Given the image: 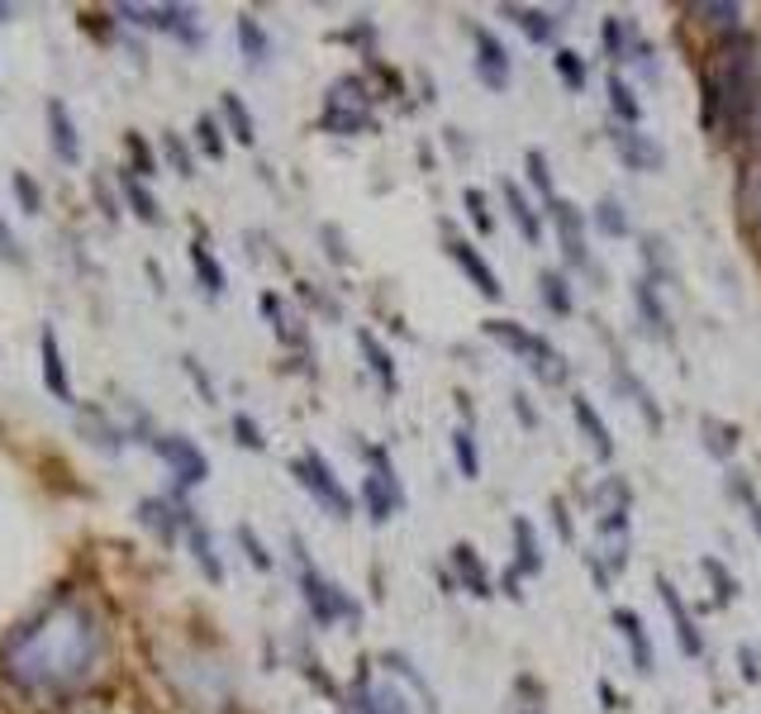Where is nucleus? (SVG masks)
Wrapping results in <instances>:
<instances>
[{
  "label": "nucleus",
  "instance_id": "f257e3e1",
  "mask_svg": "<svg viewBox=\"0 0 761 714\" xmlns=\"http://www.w3.org/2000/svg\"><path fill=\"white\" fill-rule=\"evenodd\" d=\"M320 129H328V134H371V129H377V114H371V96H367L362 77H343V81L328 86Z\"/></svg>",
  "mask_w": 761,
  "mask_h": 714
},
{
  "label": "nucleus",
  "instance_id": "f03ea898",
  "mask_svg": "<svg viewBox=\"0 0 761 714\" xmlns=\"http://www.w3.org/2000/svg\"><path fill=\"white\" fill-rule=\"evenodd\" d=\"M295 543V562H300V591H305V605H310V614H314V624H338V620H362V605L348 595V591H338L334 581H324L320 571L310 567V557H305V543L300 538H291Z\"/></svg>",
  "mask_w": 761,
  "mask_h": 714
},
{
  "label": "nucleus",
  "instance_id": "7ed1b4c3",
  "mask_svg": "<svg viewBox=\"0 0 761 714\" xmlns=\"http://www.w3.org/2000/svg\"><path fill=\"white\" fill-rule=\"evenodd\" d=\"M362 453H367V462H371V471L362 477L367 514H371V524H385L391 514L405 510V486H400L395 467H391V453H385V448H377V443H362Z\"/></svg>",
  "mask_w": 761,
  "mask_h": 714
},
{
  "label": "nucleus",
  "instance_id": "20e7f679",
  "mask_svg": "<svg viewBox=\"0 0 761 714\" xmlns=\"http://www.w3.org/2000/svg\"><path fill=\"white\" fill-rule=\"evenodd\" d=\"M291 477H295L300 486H305V491H310L314 500H320V505H324L328 514H334V520H348V514H352V495L343 491V481L334 477V467H328L314 448L295 457V462H291Z\"/></svg>",
  "mask_w": 761,
  "mask_h": 714
},
{
  "label": "nucleus",
  "instance_id": "39448f33",
  "mask_svg": "<svg viewBox=\"0 0 761 714\" xmlns=\"http://www.w3.org/2000/svg\"><path fill=\"white\" fill-rule=\"evenodd\" d=\"M148 448H153L157 457H163V462H167L171 471H177V481H181V486H200V481L210 477V457L200 453L191 438H181V434H153V438H148Z\"/></svg>",
  "mask_w": 761,
  "mask_h": 714
},
{
  "label": "nucleus",
  "instance_id": "423d86ee",
  "mask_svg": "<svg viewBox=\"0 0 761 714\" xmlns=\"http://www.w3.org/2000/svg\"><path fill=\"white\" fill-rule=\"evenodd\" d=\"M448 257H452L457 267H462V277H467L471 286H477V291H481L485 300H500V295H505V286H500L495 267L485 263V253H481V248H477V243H471V238L452 234V228H448Z\"/></svg>",
  "mask_w": 761,
  "mask_h": 714
},
{
  "label": "nucleus",
  "instance_id": "0eeeda50",
  "mask_svg": "<svg viewBox=\"0 0 761 714\" xmlns=\"http://www.w3.org/2000/svg\"><path fill=\"white\" fill-rule=\"evenodd\" d=\"M471 43H477V77H481V86H485V91H505L510 77H514L510 48L485 24H471Z\"/></svg>",
  "mask_w": 761,
  "mask_h": 714
},
{
  "label": "nucleus",
  "instance_id": "6e6552de",
  "mask_svg": "<svg viewBox=\"0 0 761 714\" xmlns=\"http://www.w3.org/2000/svg\"><path fill=\"white\" fill-rule=\"evenodd\" d=\"M609 143H614V153H619V163H624L628 171H662V167H667L662 143L648 138L642 129L614 124V129H609Z\"/></svg>",
  "mask_w": 761,
  "mask_h": 714
},
{
  "label": "nucleus",
  "instance_id": "1a4fd4ad",
  "mask_svg": "<svg viewBox=\"0 0 761 714\" xmlns=\"http://www.w3.org/2000/svg\"><path fill=\"white\" fill-rule=\"evenodd\" d=\"M552 228H557V238H562V257H567V267H591V248H585V220H581V205H571L567 196H557L552 205Z\"/></svg>",
  "mask_w": 761,
  "mask_h": 714
},
{
  "label": "nucleus",
  "instance_id": "9d476101",
  "mask_svg": "<svg viewBox=\"0 0 761 714\" xmlns=\"http://www.w3.org/2000/svg\"><path fill=\"white\" fill-rule=\"evenodd\" d=\"M657 595H662V605L671 614V624H676V643H681V652L685 657H705V638H700V628L691 620V610H685V600L681 591L671 585V577H657Z\"/></svg>",
  "mask_w": 761,
  "mask_h": 714
},
{
  "label": "nucleus",
  "instance_id": "9b49d317",
  "mask_svg": "<svg viewBox=\"0 0 761 714\" xmlns=\"http://www.w3.org/2000/svg\"><path fill=\"white\" fill-rule=\"evenodd\" d=\"M571 420H577L581 438L591 443V453L600 457V462H609V457H614V438H609V424H605V414L595 410L591 395H571Z\"/></svg>",
  "mask_w": 761,
  "mask_h": 714
},
{
  "label": "nucleus",
  "instance_id": "f8f14e48",
  "mask_svg": "<svg viewBox=\"0 0 761 714\" xmlns=\"http://www.w3.org/2000/svg\"><path fill=\"white\" fill-rule=\"evenodd\" d=\"M614 628H619V638L628 643V652H634V667H638V677H652L657 671V657H652V638H648V628H642V614L638 610H614Z\"/></svg>",
  "mask_w": 761,
  "mask_h": 714
},
{
  "label": "nucleus",
  "instance_id": "ddd939ff",
  "mask_svg": "<svg viewBox=\"0 0 761 714\" xmlns=\"http://www.w3.org/2000/svg\"><path fill=\"white\" fill-rule=\"evenodd\" d=\"M38 353H43V386H48L63 405H77V395H71V386H67V362H63V348H57L53 324L38 328Z\"/></svg>",
  "mask_w": 761,
  "mask_h": 714
},
{
  "label": "nucleus",
  "instance_id": "4468645a",
  "mask_svg": "<svg viewBox=\"0 0 761 714\" xmlns=\"http://www.w3.org/2000/svg\"><path fill=\"white\" fill-rule=\"evenodd\" d=\"M614 386H619V391H628V400H634L638 405V414H642V424L652 428V434H662V410H657V400H652V391H648V381L638 377L634 367L624 362V357H614Z\"/></svg>",
  "mask_w": 761,
  "mask_h": 714
},
{
  "label": "nucleus",
  "instance_id": "2eb2a0df",
  "mask_svg": "<svg viewBox=\"0 0 761 714\" xmlns=\"http://www.w3.org/2000/svg\"><path fill=\"white\" fill-rule=\"evenodd\" d=\"M452 567H457V581H462V591H471L477 600H491L495 595L491 571H485L481 553L471 548V543H452Z\"/></svg>",
  "mask_w": 761,
  "mask_h": 714
},
{
  "label": "nucleus",
  "instance_id": "dca6fc26",
  "mask_svg": "<svg viewBox=\"0 0 761 714\" xmlns=\"http://www.w3.org/2000/svg\"><path fill=\"white\" fill-rule=\"evenodd\" d=\"M181 528H186V538H191V553H195V562L200 571H205L210 581H224V567H220V557H214V538H210V528L195 520V510L191 505H181Z\"/></svg>",
  "mask_w": 761,
  "mask_h": 714
},
{
  "label": "nucleus",
  "instance_id": "f3484780",
  "mask_svg": "<svg viewBox=\"0 0 761 714\" xmlns=\"http://www.w3.org/2000/svg\"><path fill=\"white\" fill-rule=\"evenodd\" d=\"M510 534H514V571H519V577H538V571H542V548H538V528H534V520L514 514Z\"/></svg>",
  "mask_w": 761,
  "mask_h": 714
},
{
  "label": "nucleus",
  "instance_id": "a211bd4d",
  "mask_svg": "<svg viewBox=\"0 0 761 714\" xmlns=\"http://www.w3.org/2000/svg\"><path fill=\"white\" fill-rule=\"evenodd\" d=\"M500 196H505V210H510L514 228L524 234V243H538L542 238V220H538V210H534V200H528L524 186L519 181H505V186H500Z\"/></svg>",
  "mask_w": 761,
  "mask_h": 714
},
{
  "label": "nucleus",
  "instance_id": "6ab92c4d",
  "mask_svg": "<svg viewBox=\"0 0 761 714\" xmlns=\"http://www.w3.org/2000/svg\"><path fill=\"white\" fill-rule=\"evenodd\" d=\"M634 300H638L642 324H648L657 338H662V343L676 338V328H671V314H667V305H662V295H657V281H652V277H642V281L634 286Z\"/></svg>",
  "mask_w": 761,
  "mask_h": 714
},
{
  "label": "nucleus",
  "instance_id": "aec40b11",
  "mask_svg": "<svg viewBox=\"0 0 761 714\" xmlns=\"http://www.w3.org/2000/svg\"><path fill=\"white\" fill-rule=\"evenodd\" d=\"M381 667L391 671V677L405 681L414 695H419V710H424V714H438V695H434V685H428V681L419 677V667H414L405 652H381Z\"/></svg>",
  "mask_w": 761,
  "mask_h": 714
},
{
  "label": "nucleus",
  "instance_id": "412c9836",
  "mask_svg": "<svg viewBox=\"0 0 761 714\" xmlns=\"http://www.w3.org/2000/svg\"><path fill=\"white\" fill-rule=\"evenodd\" d=\"M600 43H605V53L614 57V63H628L634 48H638L634 20H624V14H605V20H600Z\"/></svg>",
  "mask_w": 761,
  "mask_h": 714
},
{
  "label": "nucleus",
  "instance_id": "4be33fe9",
  "mask_svg": "<svg viewBox=\"0 0 761 714\" xmlns=\"http://www.w3.org/2000/svg\"><path fill=\"white\" fill-rule=\"evenodd\" d=\"M48 124H53V153L63 157V163H77L81 157V143H77V124H71V114L63 100H48Z\"/></svg>",
  "mask_w": 761,
  "mask_h": 714
},
{
  "label": "nucleus",
  "instance_id": "5701e85b",
  "mask_svg": "<svg viewBox=\"0 0 761 714\" xmlns=\"http://www.w3.org/2000/svg\"><path fill=\"white\" fill-rule=\"evenodd\" d=\"M500 14L519 24L528 43H552V38H557V20H552L548 10H534V5H500Z\"/></svg>",
  "mask_w": 761,
  "mask_h": 714
},
{
  "label": "nucleus",
  "instance_id": "b1692460",
  "mask_svg": "<svg viewBox=\"0 0 761 714\" xmlns=\"http://www.w3.org/2000/svg\"><path fill=\"white\" fill-rule=\"evenodd\" d=\"M357 348H362V357H367V367L377 371V381L385 386V391H395L400 386V371H395V357L381 348V338L371 334V328H357Z\"/></svg>",
  "mask_w": 761,
  "mask_h": 714
},
{
  "label": "nucleus",
  "instance_id": "393cba45",
  "mask_svg": "<svg viewBox=\"0 0 761 714\" xmlns=\"http://www.w3.org/2000/svg\"><path fill=\"white\" fill-rule=\"evenodd\" d=\"M485 334H491L495 343H505V348L514 357H524V362H528V353H534L538 338H542V334H534V328H524L519 320H485Z\"/></svg>",
  "mask_w": 761,
  "mask_h": 714
},
{
  "label": "nucleus",
  "instance_id": "a878e982",
  "mask_svg": "<svg viewBox=\"0 0 761 714\" xmlns=\"http://www.w3.org/2000/svg\"><path fill=\"white\" fill-rule=\"evenodd\" d=\"M605 91H609V110H614V120L619 124H628V129H638V120H642V100L634 96V86H628L619 71L605 81Z\"/></svg>",
  "mask_w": 761,
  "mask_h": 714
},
{
  "label": "nucleus",
  "instance_id": "bb28decb",
  "mask_svg": "<svg viewBox=\"0 0 761 714\" xmlns=\"http://www.w3.org/2000/svg\"><path fill=\"white\" fill-rule=\"evenodd\" d=\"M114 177H120V186H124V196H128V205H134V214L143 224H163V210H157V196H148V186H143L134 171L128 167H120L114 171Z\"/></svg>",
  "mask_w": 761,
  "mask_h": 714
},
{
  "label": "nucleus",
  "instance_id": "cd10ccee",
  "mask_svg": "<svg viewBox=\"0 0 761 714\" xmlns=\"http://www.w3.org/2000/svg\"><path fill=\"white\" fill-rule=\"evenodd\" d=\"M238 48H243V57H248V67H262L271 57V38L253 14H238Z\"/></svg>",
  "mask_w": 761,
  "mask_h": 714
},
{
  "label": "nucleus",
  "instance_id": "c85d7f7f",
  "mask_svg": "<svg viewBox=\"0 0 761 714\" xmlns=\"http://www.w3.org/2000/svg\"><path fill=\"white\" fill-rule=\"evenodd\" d=\"M220 105H224V120H228V129H234V138L243 143V148H253V143H257V124H253V110L243 105V96L238 91H224Z\"/></svg>",
  "mask_w": 761,
  "mask_h": 714
},
{
  "label": "nucleus",
  "instance_id": "c756f323",
  "mask_svg": "<svg viewBox=\"0 0 761 714\" xmlns=\"http://www.w3.org/2000/svg\"><path fill=\"white\" fill-rule=\"evenodd\" d=\"M595 228L605 238H628V210H624V200L619 196H600V205H595Z\"/></svg>",
  "mask_w": 761,
  "mask_h": 714
},
{
  "label": "nucleus",
  "instance_id": "7c9ffc66",
  "mask_svg": "<svg viewBox=\"0 0 761 714\" xmlns=\"http://www.w3.org/2000/svg\"><path fill=\"white\" fill-rule=\"evenodd\" d=\"M191 267H195V277H200V286H205L210 295H224V267L214 263V253H210L205 238L191 243Z\"/></svg>",
  "mask_w": 761,
  "mask_h": 714
},
{
  "label": "nucleus",
  "instance_id": "2f4dec72",
  "mask_svg": "<svg viewBox=\"0 0 761 714\" xmlns=\"http://www.w3.org/2000/svg\"><path fill=\"white\" fill-rule=\"evenodd\" d=\"M538 300L548 305L552 314H571V286H567V277L562 271H538Z\"/></svg>",
  "mask_w": 761,
  "mask_h": 714
},
{
  "label": "nucleus",
  "instance_id": "473e14b6",
  "mask_svg": "<svg viewBox=\"0 0 761 714\" xmlns=\"http://www.w3.org/2000/svg\"><path fill=\"white\" fill-rule=\"evenodd\" d=\"M257 305H262V314L271 320V334H277L281 343H291V348H300V343H305V334H300V328H295V320H286V305H281V295L262 291V300H257Z\"/></svg>",
  "mask_w": 761,
  "mask_h": 714
},
{
  "label": "nucleus",
  "instance_id": "72a5a7b5",
  "mask_svg": "<svg viewBox=\"0 0 761 714\" xmlns=\"http://www.w3.org/2000/svg\"><path fill=\"white\" fill-rule=\"evenodd\" d=\"M138 520L148 524V528H157V534H163V543H171L177 538V528H181V514H171L167 510V500H138Z\"/></svg>",
  "mask_w": 761,
  "mask_h": 714
},
{
  "label": "nucleus",
  "instance_id": "f704fd0d",
  "mask_svg": "<svg viewBox=\"0 0 761 714\" xmlns=\"http://www.w3.org/2000/svg\"><path fill=\"white\" fill-rule=\"evenodd\" d=\"M452 453H457V467H462L467 481L481 477V453H477V434H471V424H457L452 428Z\"/></svg>",
  "mask_w": 761,
  "mask_h": 714
},
{
  "label": "nucleus",
  "instance_id": "c9c22d12",
  "mask_svg": "<svg viewBox=\"0 0 761 714\" xmlns=\"http://www.w3.org/2000/svg\"><path fill=\"white\" fill-rule=\"evenodd\" d=\"M700 428H705V448L714 457H734V448H738V424H724V420H714V414H705Z\"/></svg>",
  "mask_w": 761,
  "mask_h": 714
},
{
  "label": "nucleus",
  "instance_id": "e433bc0d",
  "mask_svg": "<svg viewBox=\"0 0 761 714\" xmlns=\"http://www.w3.org/2000/svg\"><path fill=\"white\" fill-rule=\"evenodd\" d=\"M691 14H700V20L714 24V29H738L742 5L738 0H700V5H691Z\"/></svg>",
  "mask_w": 761,
  "mask_h": 714
},
{
  "label": "nucleus",
  "instance_id": "4c0bfd02",
  "mask_svg": "<svg viewBox=\"0 0 761 714\" xmlns=\"http://www.w3.org/2000/svg\"><path fill=\"white\" fill-rule=\"evenodd\" d=\"M124 148H128V171L143 181V177H153L157 171V157H153V148H148V138L138 134V129H128L124 134Z\"/></svg>",
  "mask_w": 761,
  "mask_h": 714
},
{
  "label": "nucleus",
  "instance_id": "58836bf2",
  "mask_svg": "<svg viewBox=\"0 0 761 714\" xmlns=\"http://www.w3.org/2000/svg\"><path fill=\"white\" fill-rule=\"evenodd\" d=\"M524 167H528V186H534V191L552 205V200H557V186H552V167H548V157H542L538 148H528V153H524Z\"/></svg>",
  "mask_w": 761,
  "mask_h": 714
},
{
  "label": "nucleus",
  "instance_id": "ea45409f",
  "mask_svg": "<svg viewBox=\"0 0 761 714\" xmlns=\"http://www.w3.org/2000/svg\"><path fill=\"white\" fill-rule=\"evenodd\" d=\"M728 495L738 500L742 510H748V520H752V528H757V538H761V495L752 491V481L742 477V471H728Z\"/></svg>",
  "mask_w": 761,
  "mask_h": 714
},
{
  "label": "nucleus",
  "instance_id": "a19ab883",
  "mask_svg": "<svg viewBox=\"0 0 761 714\" xmlns=\"http://www.w3.org/2000/svg\"><path fill=\"white\" fill-rule=\"evenodd\" d=\"M700 567H705V577L714 581V600H719V605H728V600H738V577L719 562V557H700Z\"/></svg>",
  "mask_w": 761,
  "mask_h": 714
},
{
  "label": "nucleus",
  "instance_id": "79ce46f5",
  "mask_svg": "<svg viewBox=\"0 0 761 714\" xmlns=\"http://www.w3.org/2000/svg\"><path fill=\"white\" fill-rule=\"evenodd\" d=\"M552 67H557V77H562L567 91H581V86H585V57L577 48H557Z\"/></svg>",
  "mask_w": 761,
  "mask_h": 714
},
{
  "label": "nucleus",
  "instance_id": "37998d69",
  "mask_svg": "<svg viewBox=\"0 0 761 714\" xmlns=\"http://www.w3.org/2000/svg\"><path fill=\"white\" fill-rule=\"evenodd\" d=\"M462 205H467L471 224H477L481 234H495V214H491V200H485V191H477V186H467V191H462Z\"/></svg>",
  "mask_w": 761,
  "mask_h": 714
},
{
  "label": "nucleus",
  "instance_id": "c03bdc74",
  "mask_svg": "<svg viewBox=\"0 0 761 714\" xmlns=\"http://www.w3.org/2000/svg\"><path fill=\"white\" fill-rule=\"evenodd\" d=\"M742 210H748L752 234L761 238V167H752V171H748V181H742Z\"/></svg>",
  "mask_w": 761,
  "mask_h": 714
},
{
  "label": "nucleus",
  "instance_id": "a18cd8bd",
  "mask_svg": "<svg viewBox=\"0 0 761 714\" xmlns=\"http://www.w3.org/2000/svg\"><path fill=\"white\" fill-rule=\"evenodd\" d=\"M195 138H200V148H205V157L220 163V157H224V138H220V124H214L210 114H200V120H195Z\"/></svg>",
  "mask_w": 761,
  "mask_h": 714
},
{
  "label": "nucleus",
  "instance_id": "49530a36",
  "mask_svg": "<svg viewBox=\"0 0 761 714\" xmlns=\"http://www.w3.org/2000/svg\"><path fill=\"white\" fill-rule=\"evenodd\" d=\"M234 434H238V443L248 453H262L267 448V438H262V428H257L253 414H234Z\"/></svg>",
  "mask_w": 761,
  "mask_h": 714
},
{
  "label": "nucleus",
  "instance_id": "de8ad7c7",
  "mask_svg": "<svg viewBox=\"0 0 761 714\" xmlns=\"http://www.w3.org/2000/svg\"><path fill=\"white\" fill-rule=\"evenodd\" d=\"M14 196H20L24 214H38V210H43V191L34 186V177H29V171H14Z\"/></svg>",
  "mask_w": 761,
  "mask_h": 714
},
{
  "label": "nucleus",
  "instance_id": "09e8293b",
  "mask_svg": "<svg viewBox=\"0 0 761 714\" xmlns=\"http://www.w3.org/2000/svg\"><path fill=\"white\" fill-rule=\"evenodd\" d=\"M163 148L171 157V167H177V177H195V163H191V153H186L181 134H163Z\"/></svg>",
  "mask_w": 761,
  "mask_h": 714
},
{
  "label": "nucleus",
  "instance_id": "8fccbe9b",
  "mask_svg": "<svg viewBox=\"0 0 761 714\" xmlns=\"http://www.w3.org/2000/svg\"><path fill=\"white\" fill-rule=\"evenodd\" d=\"M238 543H243V548H248V562H253L257 571H271V553L262 548V538H257L248 524H238Z\"/></svg>",
  "mask_w": 761,
  "mask_h": 714
},
{
  "label": "nucleus",
  "instance_id": "3c124183",
  "mask_svg": "<svg viewBox=\"0 0 761 714\" xmlns=\"http://www.w3.org/2000/svg\"><path fill=\"white\" fill-rule=\"evenodd\" d=\"M552 528L562 543H577V524H571V510H567L562 495H552Z\"/></svg>",
  "mask_w": 761,
  "mask_h": 714
},
{
  "label": "nucleus",
  "instance_id": "603ef678",
  "mask_svg": "<svg viewBox=\"0 0 761 714\" xmlns=\"http://www.w3.org/2000/svg\"><path fill=\"white\" fill-rule=\"evenodd\" d=\"M305 677H310L314 685H320L324 695H338V685H334V677H328V671H324L320 657H305Z\"/></svg>",
  "mask_w": 761,
  "mask_h": 714
},
{
  "label": "nucleus",
  "instance_id": "864d4df0",
  "mask_svg": "<svg viewBox=\"0 0 761 714\" xmlns=\"http://www.w3.org/2000/svg\"><path fill=\"white\" fill-rule=\"evenodd\" d=\"M186 371H191V381L200 386V395H205V405H214V381H210V371L195 362V357H186Z\"/></svg>",
  "mask_w": 761,
  "mask_h": 714
},
{
  "label": "nucleus",
  "instance_id": "5fc2aeb1",
  "mask_svg": "<svg viewBox=\"0 0 761 714\" xmlns=\"http://www.w3.org/2000/svg\"><path fill=\"white\" fill-rule=\"evenodd\" d=\"M0 257L14 263V267H24V253H20V243H14V234H10L5 224H0Z\"/></svg>",
  "mask_w": 761,
  "mask_h": 714
},
{
  "label": "nucleus",
  "instance_id": "6e6d98bb",
  "mask_svg": "<svg viewBox=\"0 0 761 714\" xmlns=\"http://www.w3.org/2000/svg\"><path fill=\"white\" fill-rule=\"evenodd\" d=\"M514 414L524 420V428H534V424H538V414H534V405H528V395H524V391H514Z\"/></svg>",
  "mask_w": 761,
  "mask_h": 714
},
{
  "label": "nucleus",
  "instance_id": "4d7b16f0",
  "mask_svg": "<svg viewBox=\"0 0 761 714\" xmlns=\"http://www.w3.org/2000/svg\"><path fill=\"white\" fill-rule=\"evenodd\" d=\"M585 562H591V577H595V585H600V591H609V567L600 562L595 553H585Z\"/></svg>",
  "mask_w": 761,
  "mask_h": 714
},
{
  "label": "nucleus",
  "instance_id": "13d9d810",
  "mask_svg": "<svg viewBox=\"0 0 761 714\" xmlns=\"http://www.w3.org/2000/svg\"><path fill=\"white\" fill-rule=\"evenodd\" d=\"M324 238H328V257H334V263H348V253H343V243H338V228H334V224H324Z\"/></svg>",
  "mask_w": 761,
  "mask_h": 714
},
{
  "label": "nucleus",
  "instance_id": "bf43d9fd",
  "mask_svg": "<svg viewBox=\"0 0 761 714\" xmlns=\"http://www.w3.org/2000/svg\"><path fill=\"white\" fill-rule=\"evenodd\" d=\"M742 677H748V681H761V667H757V652H752V648H742Z\"/></svg>",
  "mask_w": 761,
  "mask_h": 714
},
{
  "label": "nucleus",
  "instance_id": "052dcab7",
  "mask_svg": "<svg viewBox=\"0 0 761 714\" xmlns=\"http://www.w3.org/2000/svg\"><path fill=\"white\" fill-rule=\"evenodd\" d=\"M519 585H524V577H519V571L510 567V571H505V595H510V600H524V591H519Z\"/></svg>",
  "mask_w": 761,
  "mask_h": 714
},
{
  "label": "nucleus",
  "instance_id": "680f3d73",
  "mask_svg": "<svg viewBox=\"0 0 761 714\" xmlns=\"http://www.w3.org/2000/svg\"><path fill=\"white\" fill-rule=\"evenodd\" d=\"M600 700H605V710H619V705H624V700L614 695V685H609V681H600Z\"/></svg>",
  "mask_w": 761,
  "mask_h": 714
},
{
  "label": "nucleus",
  "instance_id": "e2e57ef3",
  "mask_svg": "<svg viewBox=\"0 0 761 714\" xmlns=\"http://www.w3.org/2000/svg\"><path fill=\"white\" fill-rule=\"evenodd\" d=\"M748 124H752V134L761 138V86H757V100H752V120H748Z\"/></svg>",
  "mask_w": 761,
  "mask_h": 714
}]
</instances>
